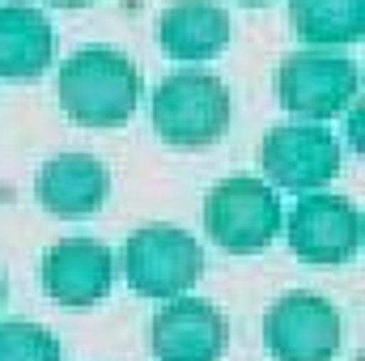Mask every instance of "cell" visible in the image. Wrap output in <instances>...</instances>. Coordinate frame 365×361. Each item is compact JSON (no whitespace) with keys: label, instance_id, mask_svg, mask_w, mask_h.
<instances>
[{"label":"cell","instance_id":"5bb4252c","mask_svg":"<svg viewBox=\"0 0 365 361\" xmlns=\"http://www.w3.org/2000/svg\"><path fill=\"white\" fill-rule=\"evenodd\" d=\"M289 21L306 47L357 43L365 26V0H289Z\"/></svg>","mask_w":365,"mask_h":361},{"label":"cell","instance_id":"277c9868","mask_svg":"<svg viewBox=\"0 0 365 361\" xmlns=\"http://www.w3.org/2000/svg\"><path fill=\"white\" fill-rule=\"evenodd\" d=\"M119 264L128 272L132 289L145 298H179L204 272V247L170 221H149L128 234Z\"/></svg>","mask_w":365,"mask_h":361},{"label":"cell","instance_id":"2e32d148","mask_svg":"<svg viewBox=\"0 0 365 361\" xmlns=\"http://www.w3.org/2000/svg\"><path fill=\"white\" fill-rule=\"evenodd\" d=\"M51 4H60V9H77V4H90V0H51Z\"/></svg>","mask_w":365,"mask_h":361},{"label":"cell","instance_id":"5b68a950","mask_svg":"<svg viewBox=\"0 0 365 361\" xmlns=\"http://www.w3.org/2000/svg\"><path fill=\"white\" fill-rule=\"evenodd\" d=\"M357 93V64L336 47H297L276 68V98L310 123L340 115Z\"/></svg>","mask_w":365,"mask_h":361},{"label":"cell","instance_id":"7a4b0ae2","mask_svg":"<svg viewBox=\"0 0 365 361\" xmlns=\"http://www.w3.org/2000/svg\"><path fill=\"white\" fill-rule=\"evenodd\" d=\"M153 128L175 149H204L230 128V90L208 68H175L153 90Z\"/></svg>","mask_w":365,"mask_h":361},{"label":"cell","instance_id":"8992f818","mask_svg":"<svg viewBox=\"0 0 365 361\" xmlns=\"http://www.w3.org/2000/svg\"><path fill=\"white\" fill-rule=\"evenodd\" d=\"M340 332V310L314 289H289L264 315V340L276 361H331Z\"/></svg>","mask_w":365,"mask_h":361},{"label":"cell","instance_id":"7c38bea8","mask_svg":"<svg viewBox=\"0 0 365 361\" xmlns=\"http://www.w3.org/2000/svg\"><path fill=\"white\" fill-rule=\"evenodd\" d=\"M56 51V30L38 4L9 0L0 4V77L34 81Z\"/></svg>","mask_w":365,"mask_h":361},{"label":"cell","instance_id":"9c48e42d","mask_svg":"<svg viewBox=\"0 0 365 361\" xmlns=\"http://www.w3.org/2000/svg\"><path fill=\"white\" fill-rule=\"evenodd\" d=\"M149 340L158 361H217L230 345V323L212 302L170 298L158 306Z\"/></svg>","mask_w":365,"mask_h":361},{"label":"cell","instance_id":"52a82bcc","mask_svg":"<svg viewBox=\"0 0 365 361\" xmlns=\"http://www.w3.org/2000/svg\"><path fill=\"white\" fill-rule=\"evenodd\" d=\"M340 141L310 123V119H289V123H276L264 132L259 141V166L276 187H289V191H314L323 183H331L340 175Z\"/></svg>","mask_w":365,"mask_h":361},{"label":"cell","instance_id":"9a60e30c","mask_svg":"<svg viewBox=\"0 0 365 361\" xmlns=\"http://www.w3.org/2000/svg\"><path fill=\"white\" fill-rule=\"evenodd\" d=\"M0 361H60V340L43 323L4 319L0 323Z\"/></svg>","mask_w":365,"mask_h":361},{"label":"cell","instance_id":"e0dca14e","mask_svg":"<svg viewBox=\"0 0 365 361\" xmlns=\"http://www.w3.org/2000/svg\"><path fill=\"white\" fill-rule=\"evenodd\" d=\"M0 302H4V272H0Z\"/></svg>","mask_w":365,"mask_h":361},{"label":"cell","instance_id":"8fae6325","mask_svg":"<svg viewBox=\"0 0 365 361\" xmlns=\"http://www.w3.org/2000/svg\"><path fill=\"white\" fill-rule=\"evenodd\" d=\"M34 191L38 204L56 217H90L110 191V175L93 153H56L51 162H43Z\"/></svg>","mask_w":365,"mask_h":361},{"label":"cell","instance_id":"ba28073f","mask_svg":"<svg viewBox=\"0 0 365 361\" xmlns=\"http://www.w3.org/2000/svg\"><path fill=\"white\" fill-rule=\"evenodd\" d=\"M284 238H289L293 255H302L310 264H344L361 247V213L344 195L310 191L293 204V213L284 221Z\"/></svg>","mask_w":365,"mask_h":361},{"label":"cell","instance_id":"6da1fadb","mask_svg":"<svg viewBox=\"0 0 365 361\" xmlns=\"http://www.w3.org/2000/svg\"><path fill=\"white\" fill-rule=\"evenodd\" d=\"M56 93H60V106L68 119H77L86 128H110L136 111L140 73L119 47L90 43V47H77L60 64Z\"/></svg>","mask_w":365,"mask_h":361},{"label":"cell","instance_id":"ac0fdd59","mask_svg":"<svg viewBox=\"0 0 365 361\" xmlns=\"http://www.w3.org/2000/svg\"><path fill=\"white\" fill-rule=\"evenodd\" d=\"M242 4H268V0H242Z\"/></svg>","mask_w":365,"mask_h":361},{"label":"cell","instance_id":"4fadbf2b","mask_svg":"<svg viewBox=\"0 0 365 361\" xmlns=\"http://www.w3.org/2000/svg\"><path fill=\"white\" fill-rule=\"evenodd\" d=\"M158 43L175 60H208L230 43V13L217 0H170L158 13Z\"/></svg>","mask_w":365,"mask_h":361},{"label":"cell","instance_id":"30bf717a","mask_svg":"<svg viewBox=\"0 0 365 361\" xmlns=\"http://www.w3.org/2000/svg\"><path fill=\"white\" fill-rule=\"evenodd\" d=\"M115 280V255L102 238L73 234L60 238L43 260V285L60 306H93L110 293Z\"/></svg>","mask_w":365,"mask_h":361},{"label":"cell","instance_id":"3957f363","mask_svg":"<svg viewBox=\"0 0 365 361\" xmlns=\"http://www.w3.org/2000/svg\"><path fill=\"white\" fill-rule=\"evenodd\" d=\"M204 230L234 255L264 251L280 234V195L255 175H230L204 195Z\"/></svg>","mask_w":365,"mask_h":361}]
</instances>
